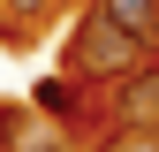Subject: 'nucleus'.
I'll return each mask as SVG.
<instances>
[{
  "label": "nucleus",
  "instance_id": "nucleus-1",
  "mask_svg": "<svg viewBox=\"0 0 159 152\" xmlns=\"http://www.w3.org/2000/svg\"><path fill=\"white\" fill-rule=\"evenodd\" d=\"M152 61V46H136L129 31H114L106 15H84V23H76V38H68V69L84 76V84H121L129 69H144Z\"/></svg>",
  "mask_w": 159,
  "mask_h": 152
},
{
  "label": "nucleus",
  "instance_id": "nucleus-2",
  "mask_svg": "<svg viewBox=\"0 0 159 152\" xmlns=\"http://www.w3.org/2000/svg\"><path fill=\"white\" fill-rule=\"evenodd\" d=\"M114 122H136V129H159V53L144 69L121 76V91H114Z\"/></svg>",
  "mask_w": 159,
  "mask_h": 152
},
{
  "label": "nucleus",
  "instance_id": "nucleus-3",
  "mask_svg": "<svg viewBox=\"0 0 159 152\" xmlns=\"http://www.w3.org/2000/svg\"><path fill=\"white\" fill-rule=\"evenodd\" d=\"M91 8L106 15L114 31H129L136 46H152V53H159V0H91Z\"/></svg>",
  "mask_w": 159,
  "mask_h": 152
},
{
  "label": "nucleus",
  "instance_id": "nucleus-4",
  "mask_svg": "<svg viewBox=\"0 0 159 152\" xmlns=\"http://www.w3.org/2000/svg\"><path fill=\"white\" fill-rule=\"evenodd\" d=\"M0 145H8V152H68V145H61V129L46 137V129H30L23 114H0Z\"/></svg>",
  "mask_w": 159,
  "mask_h": 152
},
{
  "label": "nucleus",
  "instance_id": "nucleus-5",
  "mask_svg": "<svg viewBox=\"0 0 159 152\" xmlns=\"http://www.w3.org/2000/svg\"><path fill=\"white\" fill-rule=\"evenodd\" d=\"M98 152H159V129H136V122H114Z\"/></svg>",
  "mask_w": 159,
  "mask_h": 152
},
{
  "label": "nucleus",
  "instance_id": "nucleus-6",
  "mask_svg": "<svg viewBox=\"0 0 159 152\" xmlns=\"http://www.w3.org/2000/svg\"><path fill=\"white\" fill-rule=\"evenodd\" d=\"M30 107H38V114H76V91H68V84H53V76H46V84L30 91Z\"/></svg>",
  "mask_w": 159,
  "mask_h": 152
},
{
  "label": "nucleus",
  "instance_id": "nucleus-7",
  "mask_svg": "<svg viewBox=\"0 0 159 152\" xmlns=\"http://www.w3.org/2000/svg\"><path fill=\"white\" fill-rule=\"evenodd\" d=\"M0 8H8V15H15V31H30V23H38V15H46V8H53V0H0Z\"/></svg>",
  "mask_w": 159,
  "mask_h": 152
},
{
  "label": "nucleus",
  "instance_id": "nucleus-8",
  "mask_svg": "<svg viewBox=\"0 0 159 152\" xmlns=\"http://www.w3.org/2000/svg\"><path fill=\"white\" fill-rule=\"evenodd\" d=\"M0 152H8V145H0Z\"/></svg>",
  "mask_w": 159,
  "mask_h": 152
}]
</instances>
